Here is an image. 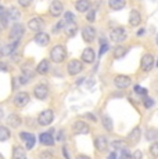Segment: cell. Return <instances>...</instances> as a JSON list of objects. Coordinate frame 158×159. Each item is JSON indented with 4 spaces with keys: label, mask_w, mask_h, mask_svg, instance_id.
I'll list each match as a JSON object with an SVG mask.
<instances>
[{
    "label": "cell",
    "mask_w": 158,
    "mask_h": 159,
    "mask_svg": "<svg viewBox=\"0 0 158 159\" xmlns=\"http://www.w3.org/2000/svg\"><path fill=\"white\" fill-rule=\"evenodd\" d=\"M7 122L11 127H18L21 125V118L17 114H11V115H8Z\"/></svg>",
    "instance_id": "cell-22"
},
{
    "label": "cell",
    "mask_w": 158,
    "mask_h": 159,
    "mask_svg": "<svg viewBox=\"0 0 158 159\" xmlns=\"http://www.w3.org/2000/svg\"><path fill=\"white\" fill-rule=\"evenodd\" d=\"M67 25H68V22L65 21V18H63L61 21H60L58 24H57L56 26H53V32H56V33H58L60 30H63V29H65L67 28Z\"/></svg>",
    "instance_id": "cell-32"
},
{
    "label": "cell",
    "mask_w": 158,
    "mask_h": 159,
    "mask_svg": "<svg viewBox=\"0 0 158 159\" xmlns=\"http://www.w3.org/2000/svg\"><path fill=\"white\" fill-rule=\"evenodd\" d=\"M57 139H58V141H63V139H64V134L61 133V131H58V136H57Z\"/></svg>",
    "instance_id": "cell-48"
},
{
    "label": "cell",
    "mask_w": 158,
    "mask_h": 159,
    "mask_svg": "<svg viewBox=\"0 0 158 159\" xmlns=\"http://www.w3.org/2000/svg\"><path fill=\"white\" fill-rule=\"evenodd\" d=\"M77 159H90L89 157H86V155H78Z\"/></svg>",
    "instance_id": "cell-51"
},
{
    "label": "cell",
    "mask_w": 158,
    "mask_h": 159,
    "mask_svg": "<svg viewBox=\"0 0 158 159\" xmlns=\"http://www.w3.org/2000/svg\"><path fill=\"white\" fill-rule=\"evenodd\" d=\"M2 118H3V109L0 108V119H2Z\"/></svg>",
    "instance_id": "cell-54"
},
{
    "label": "cell",
    "mask_w": 158,
    "mask_h": 159,
    "mask_svg": "<svg viewBox=\"0 0 158 159\" xmlns=\"http://www.w3.org/2000/svg\"><path fill=\"white\" fill-rule=\"evenodd\" d=\"M153 105H154V101L151 98H146L144 100V107H146V108H151Z\"/></svg>",
    "instance_id": "cell-44"
},
{
    "label": "cell",
    "mask_w": 158,
    "mask_h": 159,
    "mask_svg": "<svg viewBox=\"0 0 158 159\" xmlns=\"http://www.w3.org/2000/svg\"><path fill=\"white\" fill-rule=\"evenodd\" d=\"M64 30H65V35L68 36V38H72V36L77 35L78 26L75 25V22H74V24H68V25H67V28L64 29Z\"/></svg>",
    "instance_id": "cell-28"
},
{
    "label": "cell",
    "mask_w": 158,
    "mask_h": 159,
    "mask_svg": "<svg viewBox=\"0 0 158 159\" xmlns=\"http://www.w3.org/2000/svg\"><path fill=\"white\" fill-rule=\"evenodd\" d=\"M140 65H142V69L144 72L151 71V69H153V66H154V57L151 56V54H146V56H143Z\"/></svg>",
    "instance_id": "cell-11"
},
{
    "label": "cell",
    "mask_w": 158,
    "mask_h": 159,
    "mask_svg": "<svg viewBox=\"0 0 158 159\" xmlns=\"http://www.w3.org/2000/svg\"><path fill=\"white\" fill-rule=\"evenodd\" d=\"M108 159H117V154H115V152H111L110 157H108Z\"/></svg>",
    "instance_id": "cell-50"
},
{
    "label": "cell",
    "mask_w": 158,
    "mask_h": 159,
    "mask_svg": "<svg viewBox=\"0 0 158 159\" xmlns=\"http://www.w3.org/2000/svg\"><path fill=\"white\" fill-rule=\"evenodd\" d=\"M65 57H67V50L61 44L54 46V47L50 50V58H51V61H54V62H57V64L63 62V61L65 60Z\"/></svg>",
    "instance_id": "cell-1"
},
{
    "label": "cell",
    "mask_w": 158,
    "mask_h": 159,
    "mask_svg": "<svg viewBox=\"0 0 158 159\" xmlns=\"http://www.w3.org/2000/svg\"><path fill=\"white\" fill-rule=\"evenodd\" d=\"M126 53H128V50L123 47V46H117V47L114 48V57L115 58H122Z\"/></svg>",
    "instance_id": "cell-31"
},
{
    "label": "cell",
    "mask_w": 158,
    "mask_h": 159,
    "mask_svg": "<svg viewBox=\"0 0 158 159\" xmlns=\"http://www.w3.org/2000/svg\"><path fill=\"white\" fill-rule=\"evenodd\" d=\"M86 20L89 21V22H95V20H96V11L95 10H89V11H87Z\"/></svg>",
    "instance_id": "cell-35"
},
{
    "label": "cell",
    "mask_w": 158,
    "mask_h": 159,
    "mask_svg": "<svg viewBox=\"0 0 158 159\" xmlns=\"http://www.w3.org/2000/svg\"><path fill=\"white\" fill-rule=\"evenodd\" d=\"M85 118H89L90 120H93V122H96V120H97L96 116H95V115H92V114H86V115H85Z\"/></svg>",
    "instance_id": "cell-47"
},
{
    "label": "cell",
    "mask_w": 158,
    "mask_h": 159,
    "mask_svg": "<svg viewBox=\"0 0 158 159\" xmlns=\"http://www.w3.org/2000/svg\"><path fill=\"white\" fill-rule=\"evenodd\" d=\"M0 159H4V157H3V155H2V154H0Z\"/></svg>",
    "instance_id": "cell-55"
},
{
    "label": "cell",
    "mask_w": 158,
    "mask_h": 159,
    "mask_svg": "<svg viewBox=\"0 0 158 159\" xmlns=\"http://www.w3.org/2000/svg\"><path fill=\"white\" fill-rule=\"evenodd\" d=\"M32 136H33V134H31V133H25V131H22V133H20V137L24 140V141H26V140H29Z\"/></svg>",
    "instance_id": "cell-41"
},
{
    "label": "cell",
    "mask_w": 158,
    "mask_h": 159,
    "mask_svg": "<svg viewBox=\"0 0 158 159\" xmlns=\"http://www.w3.org/2000/svg\"><path fill=\"white\" fill-rule=\"evenodd\" d=\"M63 11H64V6H63V3L60 2V0H53V2L50 3L49 13L53 15V17H58V15H61Z\"/></svg>",
    "instance_id": "cell-7"
},
{
    "label": "cell",
    "mask_w": 158,
    "mask_h": 159,
    "mask_svg": "<svg viewBox=\"0 0 158 159\" xmlns=\"http://www.w3.org/2000/svg\"><path fill=\"white\" fill-rule=\"evenodd\" d=\"M28 102H29V94L25 93V91L17 93L16 97H14V104H16V107H18V108H24Z\"/></svg>",
    "instance_id": "cell-6"
},
{
    "label": "cell",
    "mask_w": 158,
    "mask_h": 159,
    "mask_svg": "<svg viewBox=\"0 0 158 159\" xmlns=\"http://www.w3.org/2000/svg\"><path fill=\"white\" fill-rule=\"evenodd\" d=\"M130 83H132V79L125 75H118L117 78L114 79V84L118 89H128L130 86Z\"/></svg>",
    "instance_id": "cell-8"
},
{
    "label": "cell",
    "mask_w": 158,
    "mask_h": 159,
    "mask_svg": "<svg viewBox=\"0 0 158 159\" xmlns=\"http://www.w3.org/2000/svg\"><path fill=\"white\" fill-rule=\"evenodd\" d=\"M0 69L2 71H7V66L4 65V62H0Z\"/></svg>",
    "instance_id": "cell-49"
},
{
    "label": "cell",
    "mask_w": 158,
    "mask_h": 159,
    "mask_svg": "<svg viewBox=\"0 0 158 159\" xmlns=\"http://www.w3.org/2000/svg\"><path fill=\"white\" fill-rule=\"evenodd\" d=\"M72 129H74V131H75L77 134H87V133L90 131V127L87 126L85 122H82V120L75 122L74 126H72Z\"/></svg>",
    "instance_id": "cell-12"
},
{
    "label": "cell",
    "mask_w": 158,
    "mask_h": 159,
    "mask_svg": "<svg viewBox=\"0 0 158 159\" xmlns=\"http://www.w3.org/2000/svg\"><path fill=\"white\" fill-rule=\"evenodd\" d=\"M63 155L65 159H69V155H68V149L65 148V147H63Z\"/></svg>",
    "instance_id": "cell-46"
},
{
    "label": "cell",
    "mask_w": 158,
    "mask_h": 159,
    "mask_svg": "<svg viewBox=\"0 0 158 159\" xmlns=\"http://www.w3.org/2000/svg\"><path fill=\"white\" fill-rule=\"evenodd\" d=\"M33 94H35L36 98L39 100H44L49 96V89L46 84H36L35 89H33Z\"/></svg>",
    "instance_id": "cell-10"
},
{
    "label": "cell",
    "mask_w": 158,
    "mask_h": 159,
    "mask_svg": "<svg viewBox=\"0 0 158 159\" xmlns=\"http://www.w3.org/2000/svg\"><path fill=\"white\" fill-rule=\"evenodd\" d=\"M33 78V72H31V71H25L22 73V75L20 76V79H18V80H20V83L21 84H25V83H28L29 80H31V79Z\"/></svg>",
    "instance_id": "cell-29"
},
{
    "label": "cell",
    "mask_w": 158,
    "mask_h": 159,
    "mask_svg": "<svg viewBox=\"0 0 158 159\" xmlns=\"http://www.w3.org/2000/svg\"><path fill=\"white\" fill-rule=\"evenodd\" d=\"M137 35H139V36L144 35V29H140V30H139V32H137Z\"/></svg>",
    "instance_id": "cell-53"
},
{
    "label": "cell",
    "mask_w": 158,
    "mask_h": 159,
    "mask_svg": "<svg viewBox=\"0 0 158 159\" xmlns=\"http://www.w3.org/2000/svg\"><path fill=\"white\" fill-rule=\"evenodd\" d=\"M39 140H40V143L43 145H47V147H51L54 145V137H53V133L51 131H46V133H42L40 136H39Z\"/></svg>",
    "instance_id": "cell-13"
},
{
    "label": "cell",
    "mask_w": 158,
    "mask_h": 159,
    "mask_svg": "<svg viewBox=\"0 0 158 159\" xmlns=\"http://www.w3.org/2000/svg\"><path fill=\"white\" fill-rule=\"evenodd\" d=\"M135 91L137 94H140V96H146V94H147V90H146V89H143L142 86H139V84H136V86H135Z\"/></svg>",
    "instance_id": "cell-40"
},
{
    "label": "cell",
    "mask_w": 158,
    "mask_h": 159,
    "mask_svg": "<svg viewBox=\"0 0 158 159\" xmlns=\"http://www.w3.org/2000/svg\"><path fill=\"white\" fill-rule=\"evenodd\" d=\"M18 3H20L21 7H28V6L32 3V0H18Z\"/></svg>",
    "instance_id": "cell-42"
},
{
    "label": "cell",
    "mask_w": 158,
    "mask_h": 159,
    "mask_svg": "<svg viewBox=\"0 0 158 159\" xmlns=\"http://www.w3.org/2000/svg\"><path fill=\"white\" fill-rule=\"evenodd\" d=\"M119 159H132V155H130V152L128 151V149H121V157Z\"/></svg>",
    "instance_id": "cell-37"
},
{
    "label": "cell",
    "mask_w": 158,
    "mask_h": 159,
    "mask_svg": "<svg viewBox=\"0 0 158 159\" xmlns=\"http://www.w3.org/2000/svg\"><path fill=\"white\" fill-rule=\"evenodd\" d=\"M35 42L39 46H47L49 42H50V36L44 32H38L35 36Z\"/></svg>",
    "instance_id": "cell-16"
},
{
    "label": "cell",
    "mask_w": 158,
    "mask_h": 159,
    "mask_svg": "<svg viewBox=\"0 0 158 159\" xmlns=\"http://www.w3.org/2000/svg\"><path fill=\"white\" fill-rule=\"evenodd\" d=\"M146 139H147V141H157L158 140V130L148 129L147 133H146Z\"/></svg>",
    "instance_id": "cell-30"
},
{
    "label": "cell",
    "mask_w": 158,
    "mask_h": 159,
    "mask_svg": "<svg viewBox=\"0 0 158 159\" xmlns=\"http://www.w3.org/2000/svg\"><path fill=\"white\" fill-rule=\"evenodd\" d=\"M156 65H157V66H158V61H157V64H156Z\"/></svg>",
    "instance_id": "cell-57"
},
{
    "label": "cell",
    "mask_w": 158,
    "mask_h": 159,
    "mask_svg": "<svg viewBox=\"0 0 158 159\" xmlns=\"http://www.w3.org/2000/svg\"><path fill=\"white\" fill-rule=\"evenodd\" d=\"M11 159H25V149H24L22 147H20V145L14 147Z\"/></svg>",
    "instance_id": "cell-21"
},
{
    "label": "cell",
    "mask_w": 158,
    "mask_h": 159,
    "mask_svg": "<svg viewBox=\"0 0 158 159\" xmlns=\"http://www.w3.org/2000/svg\"><path fill=\"white\" fill-rule=\"evenodd\" d=\"M11 137V131L6 126H0V141H7Z\"/></svg>",
    "instance_id": "cell-27"
},
{
    "label": "cell",
    "mask_w": 158,
    "mask_h": 159,
    "mask_svg": "<svg viewBox=\"0 0 158 159\" xmlns=\"http://www.w3.org/2000/svg\"><path fill=\"white\" fill-rule=\"evenodd\" d=\"M25 33V28H24L22 24H14L13 28L10 30V35H8V39L11 42H18Z\"/></svg>",
    "instance_id": "cell-2"
},
{
    "label": "cell",
    "mask_w": 158,
    "mask_h": 159,
    "mask_svg": "<svg viewBox=\"0 0 158 159\" xmlns=\"http://www.w3.org/2000/svg\"><path fill=\"white\" fill-rule=\"evenodd\" d=\"M26 149H32L33 147H35V143H36V140H35V136H32L29 140H26Z\"/></svg>",
    "instance_id": "cell-38"
},
{
    "label": "cell",
    "mask_w": 158,
    "mask_h": 159,
    "mask_svg": "<svg viewBox=\"0 0 158 159\" xmlns=\"http://www.w3.org/2000/svg\"><path fill=\"white\" fill-rule=\"evenodd\" d=\"M95 58H96V54H95V50H93V48H90V47L85 48L83 53H82V61H83V62L92 64L93 61H95Z\"/></svg>",
    "instance_id": "cell-15"
},
{
    "label": "cell",
    "mask_w": 158,
    "mask_h": 159,
    "mask_svg": "<svg viewBox=\"0 0 158 159\" xmlns=\"http://www.w3.org/2000/svg\"><path fill=\"white\" fill-rule=\"evenodd\" d=\"M107 50H108V44H107V43H103V44H101V48H100V53H99V56L101 57L103 54H104Z\"/></svg>",
    "instance_id": "cell-43"
},
{
    "label": "cell",
    "mask_w": 158,
    "mask_h": 159,
    "mask_svg": "<svg viewBox=\"0 0 158 159\" xmlns=\"http://www.w3.org/2000/svg\"><path fill=\"white\" fill-rule=\"evenodd\" d=\"M108 4L112 10H122L126 4V0H110Z\"/></svg>",
    "instance_id": "cell-23"
},
{
    "label": "cell",
    "mask_w": 158,
    "mask_h": 159,
    "mask_svg": "<svg viewBox=\"0 0 158 159\" xmlns=\"http://www.w3.org/2000/svg\"><path fill=\"white\" fill-rule=\"evenodd\" d=\"M150 154L153 155V157H158V143H154V144L150 147Z\"/></svg>",
    "instance_id": "cell-39"
},
{
    "label": "cell",
    "mask_w": 158,
    "mask_h": 159,
    "mask_svg": "<svg viewBox=\"0 0 158 159\" xmlns=\"http://www.w3.org/2000/svg\"><path fill=\"white\" fill-rule=\"evenodd\" d=\"M110 38L112 42H117V43H119V42H123L126 39V30L123 28H115L111 30L110 33Z\"/></svg>",
    "instance_id": "cell-5"
},
{
    "label": "cell",
    "mask_w": 158,
    "mask_h": 159,
    "mask_svg": "<svg viewBox=\"0 0 158 159\" xmlns=\"http://www.w3.org/2000/svg\"><path fill=\"white\" fill-rule=\"evenodd\" d=\"M17 44H18V42H11V44L4 46L2 50V54L3 56H10V54H13L14 50H16V47H17Z\"/></svg>",
    "instance_id": "cell-25"
},
{
    "label": "cell",
    "mask_w": 158,
    "mask_h": 159,
    "mask_svg": "<svg viewBox=\"0 0 158 159\" xmlns=\"http://www.w3.org/2000/svg\"><path fill=\"white\" fill-rule=\"evenodd\" d=\"M157 43H158V36H157Z\"/></svg>",
    "instance_id": "cell-56"
},
{
    "label": "cell",
    "mask_w": 158,
    "mask_h": 159,
    "mask_svg": "<svg viewBox=\"0 0 158 159\" xmlns=\"http://www.w3.org/2000/svg\"><path fill=\"white\" fill-rule=\"evenodd\" d=\"M103 126H104L105 130L111 131L112 130V120L110 116H103Z\"/></svg>",
    "instance_id": "cell-33"
},
{
    "label": "cell",
    "mask_w": 158,
    "mask_h": 159,
    "mask_svg": "<svg viewBox=\"0 0 158 159\" xmlns=\"http://www.w3.org/2000/svg\"><path fill=\"white\" fill-rule=\"evenodd\" d=\"M54 119V114L51 109H46V111L40 112V115L38 116V123L40 126H49V125L53 122Z\"/></svg>",
    "instance_id": "cell-3"
},
{
    "label": "cell",
    "mask_w": 158,
    "mask_h": 159,
    "mask_svg": "<svg viewBox=\"0 0 158 159\" xmlns=\"http://www.w3.org/2000/svg\"><path fill=\"white\" fill-rule=\"evenodd\" d=\"M95 145L99 151H105V148L108 147V141L104 136H99V137H96V140H95Z\"/></svg>",
    "instance_id": "cell-19"
},
{
    "label": "cell",
    "mask_w": 158,
    "mask_h": 159,
    "mask_svg": "<svg viewBox=\"0 0 158 159\" xmlns=\"http://www.w3.org/2000/svg\"><path fill=\"white\" fill-rule=\"evenodd\" d=\"M82 38H83V40L86 42V43L93 42L96 38V29L93 28V26H85V28L82 29Z\"/></svg>",
    "instance_id": "cell-9"
},
{
    "label": "cell",
    "mask_w": 158,
    "mask_h": 159,
    "mask_svg": "<svg viewBox=\"0 0 158 159\" xmlns=\"http://www.w3.org/2000/svg\"><path fill=\"white\" fill-rule=\"evenodd\" d=\"M143 158V154H142V151H135L133 152V155H132V159H142Z\"/></svg>",
    "instance_id": "cell-45"
},
{
    "label": "cell",
    "mask_w": 158,
    "mask_h": 159,
    "mask_svg": "<svg viewBox=\"0 0 158 159\" xmlns=\"http://www.w3.org/2000/svg\"><path fill=\"white\" fill-rule=\"evenodd\" d=\"M142 22V15L137 10H132L129 14V24L132 26H137Z\"/></svg>",
    "instance_id": "cell-17"
},
{
    "label": "cell",
    "mask_w": 158,
    "mask_h": 159,
    "mask_svg": "<svg viewBox=\"0 0 158 159\" xmlns=\"http://www.w3.org/2000/svg\"><path fill=\"white\" fill-rule=\"evenodd\" d=\"M75 8L79 13H87L90 10V2L89 0H78L75 3Z\"/></svg>",
    "instance_id": "cell-18"
},
{
    "label": "cell",
    "mask_w": 158,
    "mask_h": 159,
    "mask_svg": "<svg viewBox=\"0 0 158 159\" xmlns=\"http://www.w3.org/2000/svg\"><path fill=\"white\" fill-rule=\"evenodd\" d=\"M82 69H83V64L79 60H71L68 66H67V71H68L69 75H78V73L82 72Z\"/></svg>",
    "instance_id": "cell-4"
},
{
    "label": "cell",
    "mask_w": 158,
    "mask_h": 159,
    "mask_svg": "<svg viewBox=\"0 0 158 159\" xmlns=\"http://www.w3.org/2000/svg\"><path fill=\"white\" fill-rule=\"evenodd\" d=\"M7 15H8V20H11V21H17V20H20V17H21V13H20V10L16 7H10L7 10Z\"/></svg>",
    "instance_id": "cell-24"
},
{
    "label": "cell",
    "mask_w": 158,
    "mask_h": 159,
    "mask_svg": "<svg viewBox=\"0 0 158 159\" xmlns=\"http://www.w3.org/2000/svg\"><path fill=\"white\" fill-rule=\"evenodd\" d=\"M140 136H142V130H140V127H135V129H133V130L129 133V136H128V140H129L130 144H135V143H137V141H139Z\"/></svg>",
    "instance_id": "cell-20"
},
{
    "label": "cell",
    "mask_w": 158,
    "mask_h": 159,
    "mask_svg": "<svg viewBox=\"0 0 158 159\" xmlns=\"http://www.w3.org/2000/svg\"><path fill=\"white\" fill-rule=\"evenodd\" d=\"M111 147L114 149H123L125 148V143H123L122 140H115V141L111 143Z\"/></svg>",
    "instance_id": "cell-34"
},
{
    "label": "cell",
    "mask_w": 158,
    "mask_h": 159,
    "mask_svg": "<svg viewBox=\"0 0 158 159\" xmlns=\"http://www.w3.org/2000/svg\"><path fill=\"white\" fill-rule=\"evenodd\" d=\"M64 18H65V21L68 24H74L75 22V15L72 13H69V11H67L65 15H64Z\"/></svg>",
    "instance_id": "cell-36"
},
{
    "label": "cell",
    "mask_w": 158,
    "mask_h": 159,
    "mask_svg": "<svg viewBox=\"0 0 158 159\" xmlns=\"http://www.w3.org/2000/svg\"><path fill=\"white\" fill-rule=\"evenodd\" d=\"M4 28V24H3V21H2V18H0V32H2V29Z\"/></svg>",
    "instance_id": "cell-52"
},
{
    "label": "cell",
    "mask_w": 158,
    "mask_h": 159,
    "mask_svg": "<svg viewBox=\"0 0 158 159\" xmlns=\"http://www.w3.org/2000/svg\"><path fill=\"white\" fill-rule=\"evenodd\" d=\"M47 71H49V61L47 60L40 61V62L38 64V66H36V72L40 73V75H44Z\"/></svg>",
    "instance_id": "cell-26"
},
{
    "label": "cell",
    "mask_w": 158,
    "mask_h": 159,
    "mask_svg": "<svg viewBox=\"0 0 158 159\" xmlns=\"http://www.w3.org/2000/svg\"><path fill=\"white\" fill-rule=\"evenodd\" d=\"M42 26H43V21H42L39 17L31 18L28 22V28L31 30H33V32H39V30L42 29Z\"/></svg>",
    "instance_id": "cell-14"
}]
</instances>
